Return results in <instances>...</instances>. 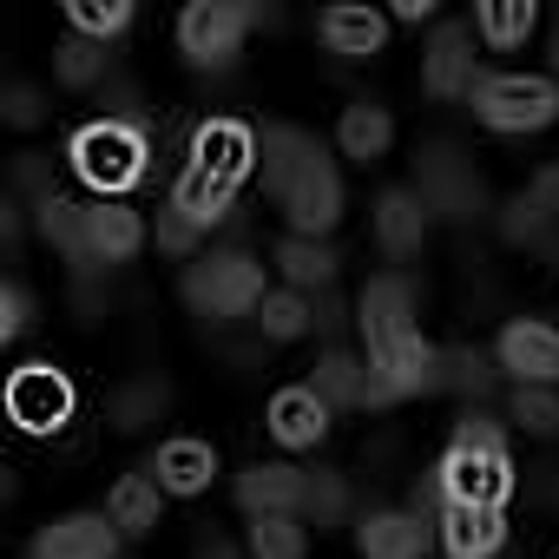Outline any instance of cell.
I'll list each match as a JSON object with an SVG mask.
<instances>
[{"label":"cell","instance_id":"30bf717a","mask_svg":"<svg viewBox=\"0 0 559 559\" xmlns=\"http://www.w3.org/2000/svg\"><path fill=\"white\" fill-rule=\"evenodd\" d=\"M257 145H263V139H257L250 126H237V119H204V126L191 132V165H185V171L237 198V185H243L250 165H257Z\"/></svg>","mask_w":559,"mask_h":559},{"label":"cell","instance_id":"9a60e30c","mask_svg":"<svg viewBox=\"0 0 559 559\" xmlns=\"http://www.w3.org/2000/svg\"><path fill=\"white\" fill-rule=\"evenodd\" d=\"M119 539L126 533L106 513H67V520L40 526V539H34L27 559H119Z\"/></svg>","mask_w":559,"mask_h":559},{"label":"cell","instance_id":"74e56055","mask_svg":"<svg viewBox=\"0 0 559 559\" xmlns=\"http://www.w3.org/2000/svg\"><path fill=\"white\" fill-rule=\"evenodd\" d=\"M0 119L21 126V132H27V126H40V119H47V93H40V86H27V80H14L8 93H0Z\"/></svg>","mask_w":559,"mask_h":559},{"label":"cell","instance_id":"d4e9b609","mask_svg":"<svg viewBox=\"0 0 559 559\" xmlns=\"http://www.w3.org/2000/svg\"><path fill=\"white\" fill-rule=\"evenodd\" d=\"M533 27H539V8H533V0H480V8H474V34H480L493 53L526 47Z\"/></svg>","mask_w":559,"mask_h":559},{"label":"cell","instance_id":"7a4b0ae2","mask_svg":"<svg viewBox=\"0 0 559 559\" xmlns=\"http://www.w3.org/2000/svg\"><path fill=\"white\" fill-rule=\"evenodd\" d=\"M257 165H263V191L290 217V237H330L343 224V178H336V158L317 145V132L263 126Z\"/></svg>","mask_w":559,"mask_h":559},{"label":"cell","instance_id":"1f68e13d","mask_svg":"<svg viewBox=\"0 0 559 559\" xmlns=\"http://www.w3.org/2000/svg\"><path fill=\"white\" fill-rule=\"evenodd\" d=\"M53 67H60L67 86H106L112 80V53L99 40H86V34H67L60 53H53Z\"/></svg>","mask_w":559,"mask_h":559},{"label":"cell","instance_id":"4dcf8cb0","mask_svg":"<svg viewBox=\"0 0 559 559\" xmlns=\"http://www.w3.org/2000/svg\"><path fill=\"white\" fill-rule=\"evenodd\" d=\"M493 382H500V369H493L480 349H441V389L467 395V408H480V402L493 395Z\"/></svg>","mask_w":559,"mask_h":559},{"label":"cell","instance_id":"2e32d148","mask_svg":"<svg viewBox=\"0 0 559 559\" xmlns=\"http://www.w3.org/2000/svg\"><path fill=\"white\" fill-rule=\"evenodd\" d=\"M428 224H435V211H428V198H421L415 185H389V191L376 198V243H382L389 257H421Z\"/></svg>","mask_w":559,"mask_h":559},{"label":"cell","instance_id":"7402d4cb","mask_svg":"<svg viewBox=\"0 0 559 559\" xmlns=\"http://www.w3.org/2000/svg\"><path fill=\"white\" fill-rule=\"evenodd\" d=\"M441 546H448V559H500L507 513L500 507H441Z\"/></svg>","mask_w":559,"mask_h":559},{"label":"cell","instance_id":"f35d334b","mask_svg":"<svg viewBox=\"0 0 559 559\" xmlns=\"http://www.w3.org/2000/svg\"><path fill=\"white\" fill-rule=\"evenodd\" d=\"M198 243H204V230H198L178 204H165V211H158V250H165V257H191Z\"/></svg>","mask_w":559,"mask_h":559},{"label":"cell","instance_id":"e0dca14e","mask_svg":"<svg viewBox=\"0 0 559 559\" xmlns=\"http://www.w3.org/2000/svg\"><path fill=\"white\" fill-rule=\"evenodd\" d=\"M362 559H428V520L415 507H376L356 526Z\"/></svg>","mask_w":559,"mask_h":559},{"label":"cell","instance_id":"5bb4252c","mask_svg":"<svg viewBox=\"0 0 559 559\" xmlns=\"http://www.w3.org/2000/svg\"><path fill=\"white\" fill-rule=\"evenodd\" d=\"M421 86L428 99H474L480 73H474V47H467V27H435L428 53H421Z\"/></svg>","mask_w":559,"mask_h":559},{"label":"cell","instance_id":"44dd1931","mask_svg":"<svg viewBox=\"0 0 559 559\" xmlns=\"http://www.w3.org/2000/svg\"><path fill=\"white\" fill-rule=\"evenodd\" d=\"M152 474H158V487H165V493L191 500V493H204V487H211V474H217V448H211V441H198V435H171V441H158Z\"/></svg>","mask_w":559,"mask_h":559},{"label":"cell","instance_id":"f1b7e54d","mask_svg":"<svg viewBox=\"0 0 559 559\" xmlns=\"http://www.w3.org/2000/svg\"><path fill=\"white\" fill-rule=\"evenodd\" d=\"M34 224H40V237L73 263V270H86V204H67V198H47L40 211H34Z\"/></svg>","mask_w":559,"mask_h":559},{"label":"cell","instance_id":"ee69618b","mask_svg":"<svg viewBox=\"0 0 559 559\" xmlns=\"http://www.w3.org/2000/svg\"><path fill=\"white\" fill-rule=\"evenodd\" d=\"M191 559H243V552H237V546H230L224 533H204V539L191 546Z\"/></svg>","mask_w":559,"mask_h":559},{"label":"cell","instance_id":"d590c367","mask_svg":"<svg viewBox=\"0 0 559 559\" xmlns=\"http://www.w3.org/2000/svg\"><path fill=\"white\" fill-rule=\"evenodd\" d=\"M546 224H552V217H546L526 191L500 204V237H507V243H546Z\"/></svg>","mask_w":559,"mask_h":559},{"label":"cell","instance_id":"bcb514c9","mask_svg":"<svg viewBox=\"0 0 559 559\" xmlns=\"http://www.w3.org/2000/svg\"><path fill=\"white\" fill-rule=\"evenodd\" d=\"M552 73H559V27H552Z\"/></svg>","mask_w":559,"mask_h":559},{"label":"cell","instance_id":"cb8c5ba5","mask_svg":"<svg viewBox=\"0 0 559 559\" xmlns=\"http://www.w3.org/2000/svg\"><path fill=\"white\" fill-rule=\"evenodd\" d=\"M158 513H165V487H158V474H126V480L112 487V500H106V520H112L126 539H145V533L158 526Z\"/></svg>","mask_w":559,"mask_h":559},{"label":"cell","instance_id":"5b68a950","mask_svg":"<svg viewBox=\"0 0 559 559\" xmlns=\"http://www.w3.org/2000/svg\"><path fill=\"white\" fill-rule=\"evenodd\" d=\"M67 158H73V171H80L99 198H119V191H132V185L145 178V132L126 126V119H93V126L73 132Z\"/></svg>","mask_w":559,"mask_h":559},{"label":"cell","instance_id":"6da1fadb","mask_svg":"<svg viewBox=\"0 0 559 559\" xmlns=\"http://www.w3.org/2000/svg\"><path fill=\"white\" fill-rule=\"evenodd\" d=\"M356 330L369 349V369L395 389V402L441 389V349L415 323V284L408 276H369V290L356 297Z\"/></svg>","mask_w":559,"mask_h":559},{"label":"cell","instance_id":"ba28073f","mask_svg":"<svg viewBox=\"0 0 559 559\" xmlns=\"http://www.w3.org/2000/svg\"><path fill=\"white\" fill-rule=\"evenodd\" d=\"M250 27H257V8H243V0H191L178 14V47L198 73H224L237 67V47Z\"/></svg>","mask_w":559,"mask_h":559},{"label":"cell","instance_id":"7bdbcfd3","mask_svg":"<svg viewBox=\"0 0 559 559\" xmlns=\"http://www.w3.org/2000/svg\"><path fill=\"white\" fill-rule=\"evenodd\" d=\"M106 106H112V119L139 126V119H132V112H139V86H132V80H106Z\"/></svg>","mask_w":559,"mask_h":559},{"label":"cell","instance_id":"b9f144b4","mask_svg":"<svg viewBox=\"0 0 559 559\" xmlns=\"http://www.w3.org/2000/svg\"><path fill=\"white\" fill-rule=\"evenodd\" d=\"M526 198L546 211V217H559V165H546V171H533V185H526Z\"/></svg>","mask_w":559,"mask_h":559},{"label":"cell","instance_id":"f6af8a7d","mask_svg":"<svg viewBox=\"0 0 559 559\" xmlns=\"http://www.w3.org/2000/svg\"><path fill=\"white\" fill-rule=\"evenodd\" d=\"M395 14H402V21H428V14H435V0H402Z\"/></svg>","mask_w":559,"mask_h":559},{"label":"cell","instance_id":"3957f363","mask_svg":"<svg viewBox=\"0 0 559 559\" xmlns=\"http://www.w3.org/2000/svg\"><path fill=\"white\" fill-rule=\"evenodd\" d=\"M448 507H507L520 474H513V454H507V428L487 415V408H461L454 421V448L441 454L435 467Z\"/></svg>","mask_w":559,"mask_h":559},{"label":"cell","instance_id":"ffe728a7","mask_svg":"<svg viewBox=\"0 0 559 559\" xmlns=\"http://www.w3.org/2000/svg\"><path fill=\"white\" fill-rule=\"evenodd\" d=\"M317 34H323V47H330L336 60H369V53H382V40H389V14L343 0V8H323V14H317Z\"/></svg>","mask_w":559,"mask_h":559},{"label":"cell","instance_id":"9c48e42d","mask_svg":"<svg viewBox=\"0 0 559 559\" xmlns=\"http://www.w3.org/2000/svg\"><path fill=\"white\" fill-rule=\"evenodd\" d=\"M73 382L53 369V362H21L8 376V421L27 428V435H60L73 421Z\"/></svg>","mask_w":559,"mask_h":559},{"label":"cell","instance_id":"ac0fdd59","mask_svg":"<svg viewBox=\"0 0 559 559\" xmlns=\"http://www.w3.org/2000/svg\"><path fill=\"white\" fill-rule=\"evenodd\" d=\"M304 487H310L304 467L257 461V467L237 474V507H243L250 520H263V513H304Z\"/></svg>","mask_w":559,"mask_h":559},{"label":"cell","instance_id":"4316f807","mask_svg":"<svg viewBox=\"0 0 559 559\" xmlns=\"http://www.w3.org/2000/svg\"><path fill=\"white\" fill-rule=\"evenodd\" d=\"M171 408V389H165V376H132L119 395H112V428L119 435H145L158 415Z\"/></svg>","mask_w":559,"mask_h":559},{"label":"cell","instance_id":"277c9868","mask_svg":"<svg viewBox=\"0 0 559 559\" xmlns=\"http://www.w3.org/2000/svg\"><path fill=\"white\" fill-rule=\"evenodd\" d=\"M263 263L250 257V250H211V257H198L191 270H185V304L198 310V317H257L263 310Z\"/></svg>","mask_w":559,"mask_h":559},{"label":"cell","instance_id":"ab89813d","mask_svg":"<svg viewBox=\"0 0 559 559\" xmlns=\"http://www.w3.org/2000/svg\"><path fill=\"white\" fill-rule=\"evenodd\" d=\"M27 323H34V297H27V284L8 276V284H0V343H14Z\"/></svg>","mask_w":559,"mask_h":559},{"label":"cell","instance_id":"d6986e66","mask_svg":"<svg viewBox=\"0 0 559 559\" xmlns=\"http://www.w3.org/2000/svg\"><path fill=\"white\" fill-rule=\"evenodd\" d=\"M270 435L284 448H317L330 435V402L310 389V382H290L270 395Z\"/></svg>","mask_w":559,"mask_h":559},{"label":"cell","instance_id":"8d00e7d4","mask_svg":"<svg viewBox=\"0 0 559 559\" xmlns=\"http://www.w3.org/2000/svg\"><path fill=\"white\" fill-rule=\"evenodd\" d=\"M14 198H34V211H40L47 198H60V191H53V158L21 152V158H14Z\"/></svg>","mask_w":559,"mask_h":559},{"label":"cell","instance_id":"4fadbf2b","mask_svg":"<svg viewBox=\"0 0 559 559\" xmlns=\"http://www.w3.org/2000/svg\"><path fill=\"white\" fill-rule=\"evenodd\" d=\"M145 250V224L132 204L119 198H99L86 204V270H112V263H132Z\"/></svg>","mask_w":559,"mask_h":559},{"label":"cell","instance_id":"d6a6232c","mask_svg":"<svg viewBox=\"0 0 559 559\" xmlns=\"http://www.w3.org/2000/svg\"><path fill=\"white\" fill-rule=\"evenodd\" d=\"M507 421H513L520 435H539V441H552V435H559V395H552V389H539V382H513Z\"/></svg>","mask_w":559,"mask_h":559},{"label":"cell","instance_id":"836d02e7","mask_svg":"<svg viewBox=\"0 0 559 559\" xmlns=\"http://www.w3.org/2000/svg\"><path fill=\"white\" fill-rule=\"evenodd\" d=\"M67 21H73V34H86V40H112V34H126L132 27V0H73L67 8Z\"/></svg>","mask_w":559,"mask_h":559},{"label":"cell","instance_id":"8fae6325","mask_svg":"<svg viewBox=\"0 0 559 559\" xmlns=\"http://www.w3.org/2000/svg\"><path fill=\"white\" fill-rule=\"evenodd\" d=\"M310 389H317L330 408H389V402H395V389H389V382L369 369V356H356V349H323Z\"/></svg>","mask_w":559,"mask_h":559},{"label":"cell","instance_id":"603a6c76","mask_svg":"<svg viewBox=\"0 0 559 559\" xmlns=\"http://www.w3.org/2000/svg\"><path fill=\"white\" fill-rule=\"evenodd\" d=\"M336 145H343V158H356V165H382L389 145H395V119H389L376 99H356V106H343V119H336Z\"/></svg>","mask_w":559,"mask_h":559},{"label":"cell","instance_id":"52a82bcc","mask_svg":"<svg viewBox=\"0 0 559 559\" xmlns=\"http://www.w3.org/2000/svg\"><path fill=\"white\" fill-rule=\"evenodd\" d=\"M474 119L493 132H539L559 119V86L539 73H480L474 86Z\"/></svg>","mask_w":559,"mask_h":559},{"label":"cell","instance_id":"83f0119b","mask_svg":"<svg viewBox=\"0 0 559 559\" xmlns=\"http://www.w3.org/2000/svg\"><path fill=\"white\" fill-rule=\"evenodd\" d=\"M250 559H310V520L304 513L250 520Z\"/></svg>","mask_w":559,"mask_h":559},{"label":"cell","instance_id":"e575fe53","mask_svg":"<svg viewBox=\"0 0 559 559\" xmlns=\"http://www.w3.org/2000/svg\"><path fill=\"white\" fill-rule=\"evenodd\" d=\"M304 520H310V526H343V520H349V480H343V474H310V487H304Z\"/></svg>","mask_w":559,"mask_h":559},{"label":"cell","instance_id":"8992f818","mask_svg":"<svg viewBox=\"0 0 559 559\" xmlns=\"http://www.w3.org/2000/svg\"><path fill=\"white\" fill-rule=\"evenodd\" d=\"M415 191H421L428 211L448 217V224H474V217H487V185H480L474 158H467L454 139H428V145L415 152Z\"/></svg>","mask_w":559,"mask_h":559},{"label":"cell","instance_id":"7c38bea8","mask_svg":"<svg viewBox=\"0 0 559 559\" xmlns=\"http://www.w3.org/2000/svg\"><path fill=\"white\" fill-rule=\"evenodd\" d=\"M493 362L513 376V382H559V330L552 323H533V317H513L507 330H500V349H493Z\"/></svg>","mask_w":559,"mask_h":559},{"label":"cell","instance_id":"f546056e","mask_svg":"<svg viewBox=\"0 0 559 559\" xmlns=\"http://www.w3.org/2000/svg\"><path fill=\"white\" fill-rule=\"evenodd\" d=\"M257 330H263L270 343H297V336L317 330V304H310L304 290H270L263 310H257Z\"/></svg>","mask_w":559,"mask_h":559},{"label":"cell","instance_id":"484cf974","mask_svg":"<svg viewBox=\"0 0 559 559\" xmlns=\"http://www.w3.org/2000/svg\"><path fill=\"white\" fill-rule=\"evenodd\" d=\"M276 270L290 276V290H323L336 284V250L323 237H284L276 243Z\"/></svg>","mask_w":559,"mask_h":559},{"label":"cell","instance_id":"60d3db41","mask_svg":"<svg viewBox=\"0 0 559 559\" xmlns=\"http://www.w3.org/2000/svg\"><path fill=\"white\" fill-rule=\"evenodd\" d=\"M73 310L93 323V317H106V284H99V270H73Z\"/></svg>","mask_w":559,"mask_h":559}]
</instances>
